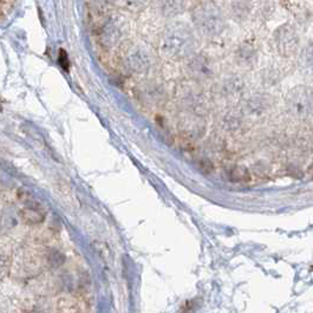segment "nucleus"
Returning a JSON list of instances; mask_svg holds the SVG:
<instances>
[{
    "label": "nucleus",
    "mask_w": 313,
    "mask_h": 313,
    "mask_svg": "<svg viewBox=\"0 0 313 313\" xmlns=\"http://www.w3.org/2000/svg\"><path fill=\"white\" fill-rule=\"evenodd\" d=\"M167 49L174 57L191 56L196 49V38L193 30L186 24L175 25L167 36Z\"/></svg>",
    "instance_id": "2"
},
{
    "label": "nucleus",
    "mask_w": 313,
    "mask_h": 313,
    "mask_svg": "<svg viewBox=\"0 0 313 313\" xmlns=\"http://www.w3.org/2000/svg\"><path fill=\"white\" fill-rule=\"evenodd\" d=\"M14 0H0V17L12 7Z\"/></svg>",
    "instance_id": "11"
},
{
    "label": "nucleus",
    "mask_w": 313,
    "mask_h": 313,
    "mask_svg": "<svg viewBox=\"0 0 313 313\" xmlns=\"http://www.w3.org/2000/svg\"><path fill=\"white\" fill-rule=\"evenodd\" d=\"M60 63L64 69L69 68L68 54H66V52H64V50H61V52H60Z\"/></svg>",
    "instance_id": "12"
},
{
    "label": "nucleus",
    "mask_w": 313,
    "mask_h": 313,
    "mask_svg": "<svg viewBox=\"0 0 313 313\" xmlns=\"http://www.w3.org/2000/svg\"><path fill=\"white\" fill-rule=\"evenodd\" d=\"M311 113L313 115V89H311Z\"/></svg>",
    "instance_id": "13"
},
{
    "label": "nucleus",
    "mask_w": 313,
    "mask_h": 313,
    "mask_svg": "<svg viewBox=\"0 0 313 313\" xmlns=\"http://www.w3.org/2000/svg\"><path fill=\"white\" fill-rule=\"evenodd\" d=\"M273 43L280 56L290 58L297 53L298 47L300 45V39L297 30L292 25L283 24L274 31Z\"/></svg>",
    "instance_id": "3"
},
{
    "label": "nucleus",
    "mask_w": 313,
    "mask_h": 313,
    "mask_svg": "<svg viewBox=\"0 0 313 313\" xmlns=\"http://www.w3.org/2000/svg\"><path fill=\"white\" fill-rule=\"evenodd\" d=\"M290 113L298 119L311 115V89L306 87H296L290 91L286 98Z\"/></svg>",
    "instance_id": "4"
},
{
    "label": "nucleus",
    "mask_w": 313,
    "mask_h": 313,
    "mask_svg": "<svg viewBox=\"0 0 313 313\" xmlns=\"http://www.w3.org/2000/svg\"><path fill=\"white\" fill-rule=\"evenodd\" d=\"M268 105H270L268 97L261 94L250 96L247 103H246L247 110L250 113H253V115H260V113H264L268 109Z\"/></svg>",
    "instance_id": "8"
},
{
    "label": "nucleus",
    "mask_w": 313,
    "mask_h": 313,
    "mask_svg": "<svg viewBox=\"0 0 313 313\" xmlns=\"http://www.w3.org/2000/svg\"><path fill=\"white\" fill-rule=\"evenodd\" d=\"M20 218L26 224H39L45 220V212L39 206L29 205L20 211Z\"/></svg>",
    "instance_id": "6"
},
{
    "label": "nucleus",
    "mask_w": 313,
    "mask_h": 313,
    "mask_svg": "<svg viewBox=\"0 0 313 313\" xmlns=\"http://www.w3.org/2000/svg\"><path fill=\"white\" fill-rule=\"evenodd\" d=\"M190 73L197 80H206L213 76V66L211 61L205 54L194 56L189 62Z\"/></svg>",
    "instance_id": "5"
},
{
    "label": "nucleus",
    "mask_w": 313,
    "mask_h": 313,
    "mask_svg": "<svg viewBox=\"0 0 313 313\" xmlns=\"http://www.w3.org/2000/svg\"><path fill=\"white\" fill-rule=\"evenodd\" d=\"M230 178L233 182H247L249 180V173L242 167H235L230 173Z\"/></svg>",
    "instance_id": "10"
},
{
    "label": "nucleus",
    "mask_w": 313,
    "mask_h": 313,
    "mask_svg": "<svg viewBox=\"0 0 313 313\" xmlns=\"http://www.w3.org/2000/svg\"><path fill=\"white\" fill-rule=\"evenodd\" d=\"M193 23L198 35L216 38L226 29V18L220 7L213 2L200 3L193 11Z\"/></svg>",
    "instance_id": "1"
},
{
    "label": "nucleus",
    "mask_w": 313,
    "mask_h": 313,
    "mask_svg": "<svg viewBox=\"0 0 313 313\" xmlns=\"http://www.w3.org/2000/svg\"><path fill=\"white\" fill-rule=\"evenodd\" d=\"M224 88V93L228 96H235L239 93H241L242 89H244V83L240 78L238 77H231V78H227L223 83Z\"/></svg>",
    "instance_id": "9"
},
{
    "label": "nucleus",
    "mask_w": 313,
    "mask_h": 313,
    "mask_svg": "<svg viewBox=\"0 0 313 313\" xmlns=\"http://www.w3.org/2000/svg\"><path fill=\"white\" fill-rule=\"evenodd\" d=\"M298 65H299V71L304 76L313 77V43L307 44L300 51Z\"/></svg>",
    "instance_id": "7"
}]
</instances>
